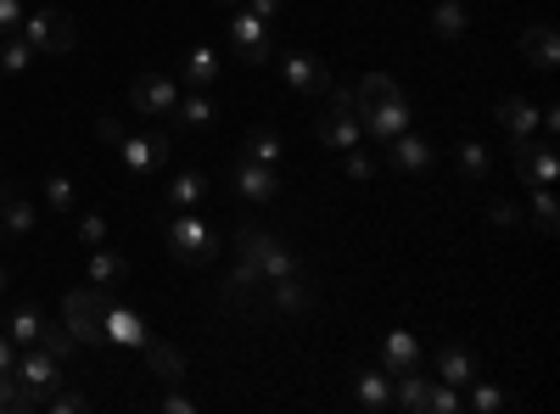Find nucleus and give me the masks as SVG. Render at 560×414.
<instances>
[{"instance_id": "nucleus-1", "label": "nucleus", "mask_w": 560, "mask_h": 414, "mask_svg": "<svg viewBox=\"0 0 560 414\" xmlns=\"http://www.w3.org/2000/svg\"><path fill=\"white\" fill-rule=\"evenodd\" d=\"M353 113H359V129L370 134V141H393V134L409 129V102L404 90L387 79V73H364L359 90H353Z\"/></svg>"}, {"instance_id": "nucleus-2", "label": "nucleus", "mask_w": 560, "mask_h": 414, "mask_svg": "<svg viewBox=\"0 0 560 414\" xmlns=\"http://www.w3.org/2000/svg\"><path fill=\"white\" fill-rule=\"evenodd\" d=\"M62 326H68V336H73L79 347L107 342V297H102V286L68 292V297H62Z\"/></svg>"}, {"instance_id": "nucleus-3", "label": "nucleus", "mask_w": 560, "mask_h": 414, "mask_svg": "<svg viewBox=\"0 0 560 414\" xmlns=\"http://www.w3.org/2000/svg\"><path fill=\"white\" fill-rule=\"evenodd\" d=\"M23 39L34 45V57H68L79 45V23L68 12H57V7H45V12L23 17Z\"/></svg>"}, {"instance_id": "nucleus-4", "label": "nucleus", "mask_w": 560, "mask_h": 414, "mask_svg": "<svg viewBox=\"0 0 560 414\" xmlns=\"http://www.w3.org/2000/svg\"><path fill=\"white\" fill-rule=\"evenodd\" d=\"M168 252H174L179 263L202 269V263H213L219 241H213V229H208L197 213H174V218H168Z\"/></svg>"}, {"instance_id": "nucleus-5", "label": "nucleus", "mask_w": 560, "mask_h": 414, "mask_svg": "<svg viewBox=\"0 0 560 414\" xmlns=\"http://www.w3.org/2000/svg\"><path fill=\"white\" fill-rule=\"evenodd\" d=\"M230 51H236L247 68H264V62L275 57L269 17H258V12H236V17H230Z\"/></svg>"}, {"instance_id": "nucleus-6", "label": "nucleus", "mask_w": 560, "mask_h": 414, "mask_svg": "<svg viewBox=\"0 0 560 414\" xmlns=\"http://www.w3.org/2000/svg\"><path fill=\"white\" fill-rule=\"evenodd\" d=\"M174 102H179V84H174L168 73H135V84H129V107H135L140 118H168Z\"/></svg>"}, {"instance_id": "nucleus-7", "label": "nucleus", "mask_w": 560, "mask_h": 414, "mask_svg": "<svg viewBox=\"0 0 560 414\" xmlns=\"http://www.w3.org/2000/svg\"><path fill=\"white\" fill-rule=\"evenodd\" d=\"M18 381L28 387V398L45 409V398H51L57 387H62V358H51L45 347H28L23 358H18Z\"/></svg>"}, {"instance_id": "nucleus-8", "label": "nucleus", "mask_w": 560, "mask_h": 414, "mask_svg": "<svg viewBox=\"0 0 560 414\" xmlns=\"http://www.w3.org/2000/svg\"><path fill=\"white\" fill-rule=\"evenodd\" d=\"M168 134L163 129H147V134H124L118 141V157H124V168L129 174H158L163 163H168Z\"/></svg>"}, {"instance_id": "nucleus-9", "label": "nucleus", "mask_w": 560, "mask_h": 414, "mask_svg": "<svg viewBox=\"0 0 560 414\" xmlns=\"http://www.w3.org/2000/svg\"><path fill=\"white\" fill-rule=\"evenodd\" d=\"M359 113H353V96H337L331 107L319 113V141L325 146H337V152H348V146H359Z\"/></svg>"}, {"instance_id": "nucleus-10", "label": "nucleus", "mask_w": 560, "mask_h": 414, "mask_svg": "<svg viewBox=\"0 0 560 414\" xmlns=\"http://www.w3.org/2000/svg\"><path fill=\"white\" fill-rule=\"evenodd\" d=\"M555 174H560V157H555V146H544V141H516V179L522 186H555Z\"/></svg>"}, {"instance_id": "nucleus-11", "label": "nucleus", "mask_w": 560, "mask_h": 414, "mask_svg": "<svg viewBox=\"0 0 560 414\" xmlns=\"http://www.w3.org/2000/svg\"><path fill=\"white\" fill-rule=\"evenodd\" d=\"M280 68H287V84L303 90V96H325V90H331V68H325L314 51H292Z\"/></svg>"}, {"instance_id": "nucleus-12", "label": "nucleus", "mask_w": 560, "mask_h": 414, "mask_svg": "<svg viewBox=\"0 0 560 414\" xmlns=\"http://www.w3.org/2000/svg\"><path fill=\"white\" fill-rule=\"evenodd\" d=\"M236 197H247V202H275V197H280V179H275V163L242 157V163H236Z\"/></svg>"}, {"instance_id": "nucleus-13", "label": "nucleus", "mask_w": 560, "mask_h": 414, "mask_svg": "<svg viewBox=\"0 0 560 414\" xmlns=\"http://www.w3.org/2000/svg\"><path fill=\"white\" fill-rule=\"evenodd\" d=\"M387 157H393V168H404V174H427V168L438 163V152L420 141V134H409V129L387 141Z\"/></svg>"}, {"instance_id": "nucleus-14", "label": "nucleus", "mask_w": 560, "mask_h": 414, "mask_svg": "<svg viewBox=\"0 0 560 414\" xmlns=\"http://www.w3.org/2000/svg\"><path fill=\"white\" fill-rule=\"evenodd\" d=\"M432 387H438V376L404 370V376H393V403L409 409V414H427V409H432Z\"/></svg>"}, {"instance_id": "nucleus-15", "label": "nucleus", "mask_w": 560, "mask_h": 414, "mask_svg": "<svg viewBox=\"0 0 560 414\" xmlns=\"http://www.w3.org/2000/svg\"><path fill=\"white\" fill-rule=\"evenodd\" d=\"M140 353H147L152 376H158L163 387H179V381H185V353H179V347H168V342L147 336V342H140Z\"/></svg>"}, {"instance_id": "nucleus-16", "label": "nucleus", "mask_w": 560, "mask_h": 414, "mask_svg": "<svg viewBox=\"0 0 560 414\" xmlns=\"http://www.w3.org/2000/svg\"><path fill=\"white\" fill-rule=\"evenodd\" d=\"M522 57H527L533 68H555V62H560V34H555L549 23L522 28Z\"/></svg>"}, {"instance_id": "nucleus-17", "label": "nucleus", "mask_w": 560, "mask_h": 414, "mask_svg": "<svg viewBox=\"0 0 560 414\" xmlns=\"http://www.w3.org/2000/svg\"><path fill=\"white\" fill-rule=\"evenodd\" d=\"M168 202H174L179 213L202 208V202H208V174H202V168H179V174L168 179Z\"/></svg>"}, {"instance_id": "nucleus-18", "label": "nucleus", "mask_w": 560, "mask_h": 414, "mask_svg": "<svg viewBox=\"0 0 560 414\" xmlns=\"http://www.w3.org/2000/svg\"><path fill=\"white\" fill-rule=\"evenodd\" d=\"M353 403H359L364 414L387 409V403H393V376H382V370H359V376H353Z\"/></svg>"}, {"instance_id": "nucleus-19", "label": "nucleus", "mask_w": 560, "mask_h": 414, "mask_svg": "<svg viewBox=\"0 0 560 414\" xmlns=\"http://www.w3.org/2000/svg\"><path fill=\"white\" fill-rule=\"evenodd\" d=\"M152 331H147V319H140L135 308H113L107 303V342H118V347H140Z\"/></svg>"}, {"instance_id": "nucleus-20", "label": "nucleus", "mask_w": 560, "mask_h": 414, "mask_svg": "<svg viewBox=\"0 0 560 414\" xmlns=\"http://www.w3.org/2000/svg\"><path fill=\"white\" fill-rule=\"evenodd\" d=\"M382 358H387V376L420 370V336H415V331H393V336L382 342Z\"/></svg>"}, {"instance_id": "nucleus-21", "label": "nucleus", "mask_w": 560, "mask_h": 414, "mask_svg": "<svg viewBox=\"0 0 560 414\" xmlns=\"http://www.w3.org/2000/svg\"><path fill=\"white\" fill-rule=\"evenodd\" d=\"M493 118H499L510 134H516V141H527V134L538 129V107H533V102H522V96H504V102L493 107Z\"/></svg>"}, {"instance_id": "nucleus-22", "label": "nucleus", "mask_w": 560, "mask_h": 414, "mask_svg": "<svg viewBox=\"0 0 560 414\" xmlns=\"http://www.w3.org/2000/svg\"><path fill=\"white\" fill-rule=\"evenodd\" d=\"M438 381H448V387H471V381H477V358L465 353V347H443V353H438Z\"/></svg>"}, {"instance_id": "nucleus-23", "label": "nucleus", "mask_w": 560, "mask_h": 414, "mask_svg": "<svg viewBox=\"0 0 560 414\" xmlns=\"http://www.w3.org/2000/svg\"><path fill=\"white\" fill-rule=\"evenodd\" d=\"M465 28H471L465 0H438V7H432V34H438V39H459Z\"/></svg>"}, {"instance_id": "nucleus-24", "label": "nucleus", "mask_w": 560, "mask_h": 414, "mask_svg": "<svg viewBox=\"0 0 560 414\" xmlns=\"http://www.w3.org/2000/svg\"><path fill=\"white\" fill-rule=\"evenodd\" d=\"M236 252H242V263H247V269H264V258L275 252V236H269V229L242 224V229H236Z\"/></svg>"}, {"instance_id": "nucleus-25", "label": "nucleus", "mask_w": 560, "mask_h": 414, "mask_svg": "<svg viewBox=\"0 0 560 414\" xmlns=\"http://www.w3.org/2000/svg\"><path fill=\"white\" fill-rule=\"evenodd\" d=\"M0 224H7V236H28V229H34V202L0 191Z\"/></svg>"}, {"instance_id": "nucleus-26", "label": "nucleus", "mask_w": 560, "mask_h": 414, "mask_svg": "<svg viewBox=\"0 0 560 414\" xmlns=\"http://www.w3.org/2000/svg\"><path fill=\"white\" fill-rule=\"evenodd\" d=\"M275 308H280V314H308V308H314V292L303 286V274L275 281Z\"/></svg>"}, {"instance_id": "nucleus-27", "label": "nucleus", "mask_w": 560, "mask_h": 414, "mask_svg": "<svg viewBox=\"0 0 560 414\" xmlns=\"http://www.w3.org/2000/svg\"><path fill=\"white\" fill-rule=\"evenodd\" d=\"M168 123H179V129H208V123H213V102H208V96H179L174 113H168Z\"/></svg>"}, {"instance_id": "nucleus-28", "label": "nucleus", "mask_w": 560, "mask_h": 414, "mask_svg": "<svg viewBox=\"0 0 560 414\" xmlns=\"http://www.w3.org/2000/svg\"><path fill=\"white\" fill-rule=\"evenodd\" d=\"M39 326H45L39 308H18V314L7 319V336H12L18 347H34V342H39Z\"/></svg>"}, {"instance_id": "nucleus-29", "label": "nucleus", "mask_w": 560, "mask_h": 414, "mask_svg": "<svg viewBox=\"0 0 560 414\" xmlns=\"http://www.w3.org/2000/svg\"><path fill=\"white\" fill-rule=\"evenodd\" d=\"M533 224H538V236H555L560 229V208H555L549 186H533Z\"/></svg>"}, {"instance_id": "nucleus-30", "label": "nucleus", "mask_w": 560, "mask_h": 414, "mask_svg": "<svg viewBox=\"0 0 560 414\" xmlns=\"http://www.w3.org/2000/svg\"><path fill=\"white\" fill-rule=\"evenodd\" d=\"M124 281V258L96 247V258H90V286H118Z\"/></svg>"}, {"instance_id": "nucleus-31", "label": "nucleus", "mask_w": 560, "mask_h": 414, "mask_svg": "<svg viewBox=\"0 0 560 414\" xmlns=\"http://www.w3.org/2000/svg\"><path fill=\"white\" fill-rule=\"evenodd\" d=\"M213 73H219L213 51H208V45H197V51L185 57V84H197V90H208V84H213Z\"/></svg>"}, {"instance_id": "nucleus-32", "label": "nucleus", "mask_w": 560, "mask_h": 414, "mask_svg": "<svg viewBox=\"0 0 560 414\" xmlns=\"http://www.w3.org/2000/svg\"><path fill=\"white\" fill-rule=\"evenodd\" d=\"M18 409H39V403L28 398V387L18 381V370H7V376H0V414H18Z\"/></svg>"}, {"instance_id": "nucleus-33", "label": "nucleus", "mask_w": 560, "mask_h": 414, "mask_svg": "<svg viewBox=\"0 0 560 414\" xmlns=\"http://www.w3.org/2000/svg\"><path fill=\"white\" fill-rule=\"evenodd\" d=\"M34 62V45L23 34H7V45H0V73H23Z\"/></svg>"}, {"instance_id": "nucleus-34", "label": "nucleus", "mask_w": 560, "mask_h": 414, "mask_svg": "<svg viewBox=\"0 0 560 414\" xmlns=\"http://www.w3.org/2000/svg\"><path fill=\"white\" fill-rule=\"evenodd\" d=\"M34 347H45V353H51V358H68L79 342L68 336V326H51V319H45V326H39V342Z\"/></svg>"}, {"instance_id": "nucleus-35", "label": "nucleus", "mask_w": 560, "mask_h": 414, "mask_svg": "<svg viewBox=\"0 0 560 414\" xmlns=\"http://www.w3.org/2000/svg\"><path fill=\"white\" fill-rule=\"evenodd\" d=\"M247 157H258V163H275V157H280V134H275L269 123H258V129L247 134Z\"/></svg>"}, {"instance_id": "nucleus-36", "label": "nucleus", "mask_w": 560, "mask_h": 414, "mask_svg": "<svg viewBox=\"0 0 560 414\" xmlns=\"http://www.w3.org/2000/svg\"><path fill=\"white\" fill-rule=\"evenodd\" d=\"M258 274H264V286H275V281H287V274H298V258L275 241V252L264 258V269H258Z\"/></svg>"}, {"instance_id": "nucleus-37", "label": "nucleus", "mask_w": 560, "mask_h": 414, "mask_svg": "<svg viewBox=\"0 0 560 414\" xmlns=\"http://www.w3.org/2000/svg\"><path fill=\"white\" fill-rule=\"evenodd\" d=\"M459 174H465V179H488V146L465 141V146H459Z\"/></svg>"}, {"instance_id": "nucleus-38", "label": "nucleus", "mask_w": 560, "mask_h": 414, "mask_svg": "<svg viewBox=\"0 0 560 414\" xmlns=\"http://www.w3.org/2000/svg\"><path fill=\"white\" fill-rule=\"evenodd\" d=\"M504 403H510V398H504V392H499V387H488V381H482V376H477V381H471V409H477V414H499V409H504Z\"/></svg>"}, {"instance_id": "nucleus-39", "label": "nucleus", "mask_w": 560, "mask_h": 414, "mask_svg": "<svg viewBox=\"0 0 560 414\" xmlns=\"http://www.w3.org/2000/svg\"><path fill=\"white\" fill-rule=\"evenodd\" d=\"M45 202H51L57 213H73V179L68 174H51V179H45Z\"/></svg>"}, {"instance_id": "nucleus-40", "label": "nucleus", "mask_w": 560, "mask_h": 414, "mask_svg": "<svg viewBox=\"0 0 560 414\" xmlns=\"http://www.w3.org/2000/svg\"><path fill=\"white\" fill-rule=\"evenodd\" d=\"M45 409H57V414H84L90 403H84V392H73V387H57L51 398H45Z\"/></svg>"}, {"instance_id": "nucleus-41", "label": "nucleus", "mask_w": 560, "mask_h": 414, "mask_svg": "<svg viewBox=\"0 0 560 414\" xmlns=\"http://www.w3.org/2000/svg\"><path fill=\"white\" fill-rule=\"evenodd\" d=\"M23 0H0V34H23Z\"/></svg>"}, {"instance_id": "nucleus-42", "label": "nucleus", "mask_w": 560, "mask_h": 414, "mask_svg": "<svg viewBox=\"0 0 560 414\" xmlns=\"http://www.w3.org/2000/svg\"><path fill=\"white\" fill-rule=\"evenodd\" d=\"M348 174H353V179H370V174H376V157L359 152V146H348Z\"/></svg>"}, {"instance_id": "nucleus-43", "label": "nucleus", "mask_w": 560, "mask_h": 414, "mask_svg": "<svg viewBox=\"0 0 560 414\" xmlns=\"http://www.w3.org/2000/svg\"><path fill=\"white\" fill-rule=\"evenodd\" d=\"M79 229H84V241H96V247L107 241V218H102V213H90V218H84Z\"/></svg>"}, {"instance_id": "nucleus-44", "label": "nucleus", "mask_w": 560, "mask_h": 414, "mask_svg": "<svg viewBox=\"0 0 560 414\" xmlns=\"http://www.w3.org/2000/svg\"><path fill=\"white\" fill-rule=\"evenodd\" d=\"M488 218H493V224H516V218H522V208H516V202H493V208H488Z\"/></svg>"}, {"instance_id": "nucleus-45", "label": "nucleus", "mask_w": 560, "mask_h": 414, "mask_svg": "<svg viewBox=\"0 0 560 414\" xmlns=\"http://www.w3.org/2000/svg\"><path fill=\"white\" fill-rule=\"evenodd\" d=\"M163 409H168V414H191L197 403H191V398H179V392L168 387V392H163Z\"/></svg>"}, {"instance_id": "nucleus-46", "label": "nucleus", "mask_w": 560, "mask_h": 414, "mask_svg": "<svg viewBox=\"0 0 560 414\" xmlns=\"http://www.w3.org/2000/svg\"><path fill=\"white\" fill-rule=\"evenodd\" d=\"M7 370H18V347H12V336H0V376Z\"/></svg>"}, {"instance_id": "nucleus-47", "label": "nucleus", "mask_w": 560, "mask_h": 414, "mask_svg": "<svg viewBox=\"0 0 560 414\" xmlns=\"http://www.w3.org/2000/svg\"><path fill=\"white\" fill-rule=\"evenodd\" d=\"M280 7H287V0H247V12H258V17H275Z\"/></svg>"}, {"instance_id": "nucleus-48", "label": "nucleus", "mask_w": 560, "mask_h": 414, "mask_svg": "<svg viewBox=\"0 0 560 414\" xmlns=\"http://www.w3.org/2000/svg\"><path fill=\"white\" fill-rule=\"evenodd\" d=\"M102 141H113V146L124 141V123H118V118H102Z\"/></svg>"}, {"instance_id": "nucleus-49", "label": "nucleus", "mask_w": 560, "mask_h": 414, "mask_svg": "<svg viewBox=\"0 0 560 414\" xmlns=\"http://www.w3.org/2000/svg\"><path fill=\"white\" fill-rule=\"evenodd\" d=\"M0 292H7V263H0Z\"/></svg>"}, {"instance_id": "nucleus-50", "label": "nucleus", "mask_w": 560, "mask_h": 414, "mask_svg": "<svg viewBox=\"0 0 560 414\" xmlns=\"http://www.w3.org/2000/svg\"><path fill=\"white\" fill-rule=\"evenodd\" d=\"M219 7H236V0H219Z\"/></svg>"}, {"instance_id": "nucleus-51", "label": "nucleus", "mask_w": 560, "mask_h": 414, "mask_svg": "<svg viewBox=\"0 0 560 414\" xmlns=\"http://www.w3.org/2000/svg\"><path fill=\"white\" fill-rule=\"evenodd\" d=\"M0 191H7V186H0Z\"/></svg>"}]
</instances>
